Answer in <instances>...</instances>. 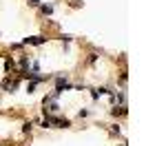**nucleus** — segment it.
Returning <instances> with one entry per match:
<instances>
[{
  "instance_id": "obj_1",
  "label": "nucleus",
  "mask_w": 166,
  "mask_h": 146,
  "mask_svg": "<svg viewBox=\"0 0 166 146\" xmlns=\"http://www.w3.org/2000/svg\"><path fill=\"white\" fill-rule=\"evenodd\" d=\"M25 42H31V44H44V38H40V36H36V38H27Z\"/></svg>"
}]
</instances>
